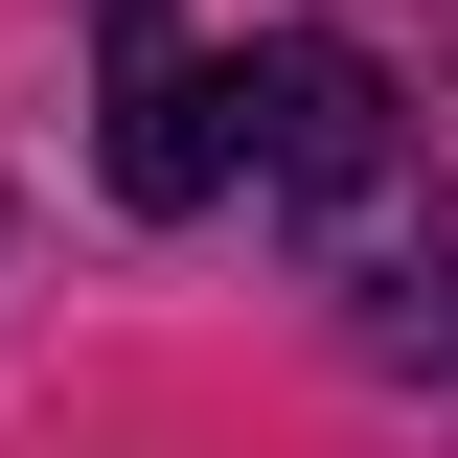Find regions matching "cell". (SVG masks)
<instances>
[{
  "label": "cell",
  "instance_id": "1",
  "mask_svg": "<svg viewBox=\"0 0 458 458\" xmlns=\"http://www.w3.org/2000/svg\"><path fill=\"white\" fill-rule=\"evenodd\" d=\"M229 183H276L321 252H390V207H412V92L344 23H276V47H229Z\"/></svg>",
  "mask_w": 458,
  "mask_h": 458
},
{
  "label": "cell",
  "instance_id": "2",
  "mask_svg": "<svg viewBox=\"0 0 458 458\" xmlns=\"http://www.w3.org/2000/svg\"><path fill=\"white\" fill-rule=\"evenodd\" d=\"M229 183V69L161 47V0H114V207H207Z\"/></svg>",
  "mask_w": 458,
  "mask_h": 458
}]
</instances>
